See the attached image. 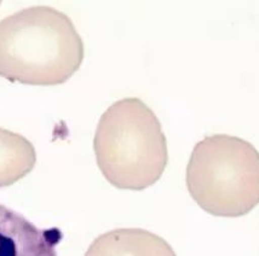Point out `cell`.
<instances>
[{
    "instance_id": "1",
    "label": "cell",
    "mask_w": 259,
    "mask_h": 256,
    "mask_svg": "<svg viewBox=\"0 0 259 256\" xmlns=\"http://www.w3.org/2000/svg\"><path fill=\"white\" fill-rule=\"evenodd\" d=\"M84 60V42L70 18L32 6L0 21V76L24 85L66 82Z\"/></svg>"
},
{
    "instance_id": "2",
    "label": "cell",
    "mask_w": 259,
    "mask_h": 256,
    "mask_svg": "<svg viewBox=\"0 0 259 256\" xmlns=\"http://www.w3.org/2000/svg\"><path fill=\"white\" fill-rule=\"evenodd\" d=\"M94 150L103 177L120 190L141 191L152 186L168 161L161 123L138 98L120 99L103 113Z\"/></svg>"
},
{
    "instance_id": "3",
    "label": "cell",
    "mask_w": 259,
    "mask_h": 256,
    "mask_svg": "<svg viewBox=\"0 0 259 256\" xmlns=\"http://www.w3.org/2000/svg\"><path fill=\"white\" fill-rule=\"evenodd\" d=\"M187 187L208 214L239 218L259 204V152L249 141L228 134L205 137L187 166Z\"/></svg>"
},
{
    "instance_id": "4",
    "label": "cell",
    "mask_w": 259,
    "mask_h": 256,
    "mask_svg": "<svg viewBox=\"0 0 259 256\" xmlns=\"http://www.w3.org/2000/svg\"><path fill=\"white\" fill-rule=\"evenodd\" d=\"M57 228H39L20 213L0 204V256H57Z\"/></svg>"
},
{
    "instance_id": "5",
    "label": "cell",
    "mask_w": 259,
    "mask_h": 256,
    "mask_svg": "<svg viewBox=\"0 0 259 256\" xmlns=\"http://www.w3.org/2000/svg\"><path fill=\"white\" fill-rule=\"evenodd\" d=\"M85 256H177L158 234L142 228H116L98 236Z\"/></svg>"
},
{
    "instance_id": "6",
    "label": "cell",
    "mask_w": 259,
    "mask_h": 256,
    "mask_svg": "<svg viewBox=\"0 0 259 256\" xmlns=\"http://www.w3.org/2000/svg\"><path fill=\"white\" fill-rule=\"evenodd\" d=\"M35 149L28 139L0 128V187L10 186L32 172Z\"/></svg>"
}]
</instances>
